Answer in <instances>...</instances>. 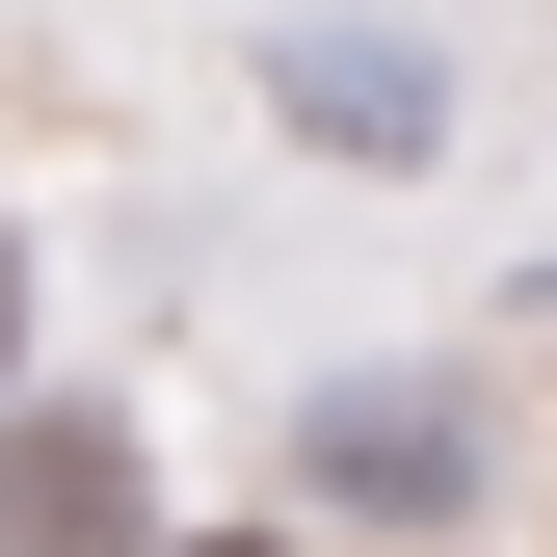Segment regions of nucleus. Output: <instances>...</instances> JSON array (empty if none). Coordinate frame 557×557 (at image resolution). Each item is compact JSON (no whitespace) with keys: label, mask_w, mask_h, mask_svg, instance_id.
Instances as JSON below:
<instances>
[{"label":"nucleus","mask_w":557,"mask_h":557,"mask_svg":"<svg viewBox=\"0 0 557 557\" xmlns=\"http://www.w3.org/2000/svg\"><path fill=\"white\" fill-rule=\"evenodd\" d=\"M53 372V239H27V186H0V398Z\"/></svg>","instance_id":"20e7f679"},{"label":"nucleus","mask_w":557,"mask_h":557,"mask_svg":"<svg viewBox=\"0 0 557 557\" xmlns=\"http://www.w3.org/2000/svg\"><path fill=\"white\" fill-rule=\"evenodd\" d=\"M0 557H160V425H133L107 372L0 398Z\"/></svg>","instance_id":"7ed1b4c3"},{"label":"nucleus","mask_w":557,"mask_h":557,"mask_svg":"<svg viewBox=\"0 0 557 557\" xmlns=\"http://www.w3.org/2000/svg\"><path fill=\"white\" fill-rule=\"evenodd\" d=\"M160 557H319V531H293V505H239V531H186V505H160Z\"/></svg>","instance_id":"39448f33"},{"label":"nucleus","mask_w":557,"mask_h":557,"mask_svg":"<svg viewBox=\"0 0 557 557\" xmlns=\"http://www.w3.org/2000/svg\"><path fill=\"white\" fill-rule=\"evenodd\" d=\"M265 505L319 557H478L505 531V372H478V345H345V372H293Z\"/></svg>","instance_id":"f257e3e1"},{"label":"nucleus","mask_w":557,"mask_h":557,"mask_svg":"<svg viewBox=\"0 0 557 557\" xmlns=\"http://www.w3.org/2000/svg\"><path fill=\"white\" fill-rule=\"evenodd\" d=\"M239 107H265V133H293V160H319V186H425L478 81H451V53H425V27H398V0H265V27H239Z\"/></svg>","instance_id":"f03ea898"},{"label":"nucleus","mask_w":557,"mask_h":557,"mask_svg":"<svg viewBox=\"0 0 557 557\" xmlns=\"http://www.w3.org/2000/svg\"><path fill=\"white\" fill-rule=\"evenodd\" d=\"M531 319H557V239H531Z\"/></svg>","instance_id":"423d86ee"}]
</instances>
